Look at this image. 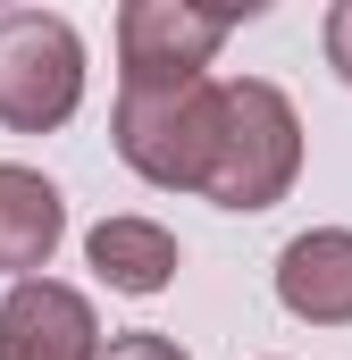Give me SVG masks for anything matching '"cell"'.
Returning a JSON list of instances; mask_svg holds the SVG:
<instances>
[{
    "mask_svg": "<svg viewBox=\"0 0 352 360\" xmlns=\"http://www.w3.org/2000/svg\"><path fill=\"white\" fill-rule=\"evenodd\" d=\"M302 176V117L294 101L260 76L244 84H218V143H210V168H201V201L218 210H268L285 201Z\"/></svg>",
    "mask_w": 352,
    "mask_h": 360,
    "instance_id": "6da1fadb",
    "label": "cell"
},
{
    "mask_svg": "<svg viewBox=\"0 0 352 360\" xmlns=\"http://www.w3.org/2000/svg\"><path fill=\"white\" fill-rule=\"evenodd\" d=\"M218 143V76H176V84H118V160L143 184L201 193Z\"/></svg>",
    "mask_w": 352,
    "mask_h": 360,
    "instance_id": "7a4b0ae2",
    "label": "cell"
},
{
    "mask_svg": "<svg viewBox=\"0 0 352 360\" xmlns=\"http://www.w3.org/2000/svg\"><path fill=\"white\" fill-rule=\"evenodd\" d=\"M84 101V42L51 8H8L0 17V126L51 134Z\"/></svg>",
    "mask_w": 352,
    "mask_h": 360,
    "instance_id": "3957f363",
    "label": "cell"
},
{
    "mask_svg": "<svg viewBox=\"0 0 352 360\" xmlns=\"http://www.w3.org/2000/svg\"><path fill=\"white\" fill-rule=\"evenodd\" d=\"M244 25V8H193V0H126L118 8V59L126 84H176L201 76L210 51Z\"/></svg>",
    "mask_w": 352,
    "mask_h": 360,
    "instance_id": "277c9868",
    "label": "cell"
},
{
    "mask_svg": "<svg viewBox=\"0 0 352 360\" xmlns=\"http://www.w3.org/2000/svg\"><path fill=\"white\" fill-rule=\"evenodd\" d=\"M0 360H101V327L76 285L17 276L0 302Z\"/></svg>",
    "mask_w": 352,
    "mask_h": 360,
    "instance_id": "5b68a950",
    "label": "cell"
},
{
    "mask_svg": "<svg viewBox=\"0 0 352 360\" xmlns=\"http://www.w3.org/2000/svg\"><path fill=\"white\" fill-rule=\"evenodd\" d=\"M277 302L310 327H352V235L310 226L277 252Z\"/></svg>",
    "mask_w": 352,
    "mask_h": 360,
    "instance_id": "8992f818",
    "label": "cell"
},
{
    "mask_svg": "<svg viewBox=\"0 0 352 360\" xmlns=\"http://www.w3.org/2000/svg\"><path fill=\"white\" fill-rule=\"evenodd\" d=\"M59 235H68L59 184L34 176V168H0V269H8V276L42 269V260L59 252Z\"/></svg>",
    "mask_w": 352,
    "mask_h": 360,
    "instance_id": "52a82bcc",
    "label": "cell"
},
{
    "mask_svg": "<svg viewBox=\"0 0 352 360\" xmlns=\"http://www.w3.org/2000/svg\"><path fill=\"white\" fill-rule=\"evenodd\" d=\"M84 252H92V269L109 276L118 293H160L176 276V235L151 226V218H101L84 235Z\"/></svg>",
    "mask_w": 352,
    "mask_h": 360,
    "instance_id": "ba28073f",
    "label": "cell"
},
{
    "mask_svg": "<svg viewBox=\"0 0 352 360\" xmlns=\"http://www.w3.org/2000/svg\"><path fill=\"white\" fill-rule=\"evenodd\" d=\"M101 360H184V344H176V335H151V327H134V335H109Z\"/></svg>",
    "mask_w": 352,
    "mask_h": 360,
    "instance_id": "9c48e42d",
    "label": "cell"
},
{
    "mask_svg": "<svg viewBox=\"0 0 352 360\" xmlns=\"http://www.w3.org/2000/svg\"><path fill=\"white\" fill-rule=\"evenodd\" d=\"M327 68L352 84V0H336V8H327Z\"/></svg>",
    "mask_w": 352,
    "mask_h": 360,
    "instance_id": "30bf717a",
    "label": "cell"
}]
</instances>
